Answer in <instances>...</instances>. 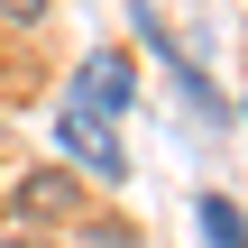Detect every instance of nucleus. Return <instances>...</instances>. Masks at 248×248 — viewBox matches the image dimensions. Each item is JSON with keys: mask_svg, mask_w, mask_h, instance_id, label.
Wrapping results in <instances>:
<instances>
[{"mask_svg": "<svg viewBox=\"0 0 248 248\" xmlns=\"http://www.w3.org/2000/svg\"><path fill=\"white\" fill-rule=\"evenodd\" d=\"M129 101H138V64H129L120 46H92V55L74 64V92H64V110H83V120H101V129H110Z\"/></svg>", "mask_w": 248, "mask_h": 248, "instance_id": "nucleus-1", "label": "nucleus"}, {"mask_svg": "<svg viewBox=\"0 0 248 248\" xmlns=\"http://www.w3.org/2000/svg\"><path fill=\"white\" fill-rule=\"evenodd\" d=\"M55 147L83 166V175H101V184H120L129 175V156H120V138L101 129V120H83V110H55Z\"/></svg>", "mask_w": 248, "mask_h": 248, "instance_id": "nucleus-2", "label": "nucleus"}, {"mask_svg": "<svg viewBox=\"0 0 248 248\" xmlns=\"http://www.w3.org/2000/svg\"><path fill=\"white\" fill-rule=\"evenodd\" d=\"M193 221H202V239H212V248H248V221L221 202V193H202V212H193Z\"/></svg>", "mask_w": 248, "mask_h": 248, "instance_id": "nucleus-3", "label": "nucleus"}, {"mask_svg": "<svg viewBox=\"0 0 248 248\" xmlns=\"http://www.w3.org/2000/svg\"><path fill=\"white\" fill-rule=\"evenodd\" d=\"M64 202H74V184H64L55 166H37V175L18 184V212H64Z\"/></svg>", "mask_w": 248, "mask_h": 248, "instance_id": "nucleus-4", "label": "nucleus"}, {"mask_svg": "<svg viewBox=\"0 0 248 248\" xmlns=\"http://www.w3.org/2000/svg\"><path fill=\"white\" fill-rule=\"evenodd\" d=\"M46 9H55V0H0V28H37Z\"/></svg>", "mask_w": 248, "mask_h": 248, "instance_id": "nucleus-5", "label": "nucleus"}, {"mask_svg": "<svg viewBox=\"0 0 248 248\" xmlns=\"http://www.w3.org/2000/svg\"><path fill=\"white\" fill-rule=\"evenodd\" d=\"M83 248H138L129 230H83Z\"/></svg>", "mask_w": 248, "mask_h": 248, "instance_id": "nucleus-6", "label": "nucleus"}]
</instances>
